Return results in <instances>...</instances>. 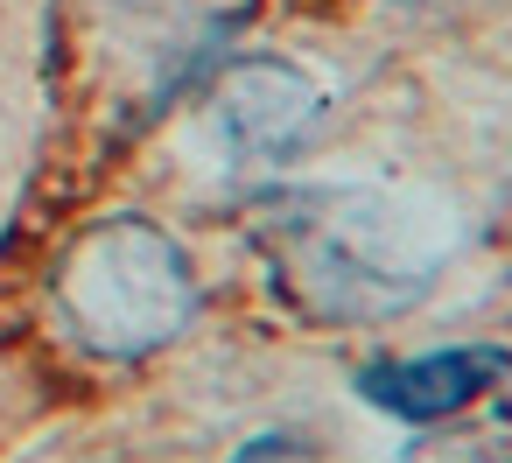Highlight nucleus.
Returning a JSON list of instances; mask_svg holds the SVG:
<instances>
[{"mask_svg":"<svg viewBox=\"0 0 512 463\" xmlns=\"http://www.w3.org/2000/svg\"><path fill=\"white\" fill-rule=\"evenodd\" d=\"M253 239L274 267V288L323 323H379L400 316L435 253L379 190H288L253 211Z\"/></svg>","mask_w":512,"mask_h":463,"instance_id":"nucleus-1","label":"nucleus"},{"mask_svg":"<svg viewBox=\"0 0 512 463\" xmlns=\"http://www.w3.org/2000/svg\"><path fill=\"white\" fill-rule=\"evenodd\" d=\"M50 302L64 316V330L99 351V358H148L169 337L190 330L197 316V274L183 260V246L148 225V218H99L85 225L57 274H50Z\"/></svg>","mask_w":512,"mask_h":463,"instance_id":"nucleus-2","label":"nucleus"},{"mask_svg":"<svg viewBox=\"0 0 512 463\" xmlns=\"http://www.w3.org/2000/svg\"><path fill=\"white\" fill-rule=\"evenodd\" d=\"M211 113H218V134L246 155V162H274V155H295L316 120H323V92L309 71L281 64V57H246L218 78L211 92Z\"/></svg>","mask_w":512,"mask_h":463,"instance_id":"nucleus-3","label":"nucleus"},{"mask_svg":"<svg viewBox=\"0 0 512 463\" xmlns=\"http://www.w3.org/2000/svg\"><path fill=\"white\" fill-rule=\"evenodd\" d=\"M505 372H512V351H498V344H449V351L372 365V372H358V386H365L372 407H386L400 421H442V414H463L470 400H484L491 386H505Z\"/></svg>","mask_w":512,"mask_h":463,"instance_id":"nucleus-4","label":"nucleus"}]
</instances>
